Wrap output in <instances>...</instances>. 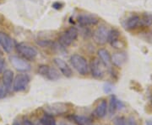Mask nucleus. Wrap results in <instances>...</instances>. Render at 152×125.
<instances>
[{
  "label": "nucleus",
  "instance_id": "obj_1",
  "mask_svg": "<svg viewBox=\"0 0 152 125\" xmlns=\"http://www.w3.org/2000/svg\"><path fill=\"white\" fill-rule=\"evenodd\" d=\"M71 65L80 75H86L89 72V65L86 59L80 55L75 54L70 57Z\"/></svg>",
  "mask_w": 152,
  "mask_h": 125
},
{
  "label": "nucleus",
  "instance_id": "obj_2",
  "mask_svg": "<svg viewBox=\"0 0 152 125\" xmlns=\"http://www.w3.org/2000/svg\"><path fill=\"white\" fill-rule=\"evenodd\" d=\"M79 36V31L75 27H70L63 32L58 37V43L64 46L68 47L73 43Z\"/></svg>",
  "mask_w": 152,
  "mask_h": 125
},
{
  "label": "nucleus",
  "instance_id": "obj_3",
  "mask_svg": "<svg viewBox=\"0 0 152 125\" xmlns=\"http://www.w3.org/2000/svg\"><path fill=\"white\" fill-rule=\"evenodd\" d=\"M17 52L25 60H34L37 56V50L33 46L26 43H20L16 46Z\"/></svg>",
  "mask_w": 152,
  "mask_h": 125
},
{
  "label": "nucleus",
  "instance_id": "obj_4",
  "mask_svg": "<svg viewBox=\"0 0 152 125\" xmlns=\"http://www.w3.org/2000/svg\"><path fill=\"white\" fill-rule=\"evenodd\" d=\"M30 76L28 74L21 73L18 74L15 78L14 79L13 82V89L15 92H23L27 88L28 85L30 83Z\"/></svg>",
  "mask_w": 152,
  "mask_h": 125
},
{
  "label": "nucleus",
  "instance_id": "obj_5",
  "mask_svg": "<svg viewBox=\"0 0 152 125\" xmlns=\"http://www.w3.org/2000/svg\"><path fill=\"white\" fill-rule=\"evenodd\" d=\"M38 72L40 75L45 76L51 81H56L59 79V72L57 71L56 69L50 67L48 65H42L39 66L38 68Z\"/></svg>",
  "mask_w": 152,
  "mask_h": 125
},
{
  "label": "nucleus",
  "instance_id": "obj_6",
  "mask_svg": "<svg viewBox=\"0 0 152 125\" xmlns=\"http://www.w3.org/2000/svg\"><path fill=\"white\" fill-rule=\"evenodd\" d=\"M45 111L47 114L53 116V115H62L68 112V107L64 103H53L46 106Z\"/></svg>",
  "mask_w": 152,
  "mask_h": 125
},
{
  "label": "nucleus",
  "instance_id": "obj_7",
  "mask_svg": "<svg viewBox=\"0 0 152 125\" xmlns=\"http://www.w3.org/2000/svg\"><path fill=\"white\" fill-rule=\"evenodd\" d=\"M0 47L6 53H10L15 47L13 39L4 32H0Z\"/></svg>",
  "mask_w": 152,
  "mask_h": 125
},
{
  "label": "nucleus",
  "instance_id": "obj_8",
  "mask_svg": "<svg viewBox=\"0 0 152 125\" xmlns=\"http://www.w3.org/2000/svg\"><path fill=\"white\" fill-rule=\"evenodd\" d=\"M107 34H108V30L107 28L104 26L97 28L93 34L94 41L99 45H103L107 42Z\"/></svg>",
  "mask_w": 152,
  "mask_h": 125
},
{
  "label": "nucleus",
  "instance_id": "obj_9",
  "mask_svg": "<svg viewBox=\"0 0 152 125\" xmlns=\"http://www.w3.org/2000/svg\"><path fill=\"white\" fill-rule=\"evenodd\" d=\"M11 64L19 71H28L31 70V65L24 58H20L15 55L10 57Z\"/></svg>",
  "mask_w": 152,
  "mask_h": 125
},
{
  "label": "nucleus",
  "instance_id": "obj_10",
  "mask_svg": "<svg viewBox=\"0 0 152 125\" xmlns=\"http://www.w3.org/2000/svg\"><path fill=\"white\" fill-rule=\"evenodd\" d=\"M77 20L79 22V24L82 26H92L97 24L99 19L98 18L92 15V14H83L79 15L77 18Z\"/></svg>",
  "mask_w": 152,
  "mask_h": 125
},
{
  "label": "nucleus",
  "instance_id": "obj_11",
  "mask_svg": "<svg viewBox=\"0 0 152 125\" xmlns=\"http://www.w3.org/2000/svg\"><path fill=\"white\" fill-rule=\"evenodd\" d=\"M102 61L98 59H94L91 63V75L95 78H102L104 76V70L102 67Z\"/></svg>",
  "mask_w": 152,
  "mask_h": 125
},
{
  "label": "nucleus",
  "instance_id": "obj_12",
  "mask_svg": "<svg viewBox=\"0 0 152 125\" xmlns=\"http://www.w3.org/2000/svg\"><path fill=\"white\" fill-rule=\"evenodd\" d=\"M53 61H54L55 65L58 66V68L59 69V71L64 76H67V77H70L72 76V74H73L72 70L69 67V65H68L64 60L59 59V58H55Z\"/></svg>",
  "mask_w": 152,
  "mask_h": 125
},
{
  "label": "nucleus",
  "instance_id": "obj_13",
  "mask_svg": "<svg viewBox=\"0 0 152 125\" xmlns=\"http://www.w3.org/2000/svg\"><path fill=\"white\" fill-rule=\"evenodd\" d=\"M14 82V72L11 70H5L3 72V84L4 87L10 90L12 87V84Z\"/></svg>",
  "mask_w": 152,
  "mask_h": 125
},
{
  "label": "nucleus",
  "instance_id": "obj_14",
  "mask_svg": "<svg viewBox=\"0 0 152 125\" xmlns=\"http://www.w3.org/2000/svg\"><path fill=\"white\" fill-rule=\"evenodd\" d=\"M99 59L101 60L102 63L106 66H109L112 62V56L106 49H99L97 51Z\"/></svg>",
  "mask_w": 152,
  "mask_h": 125
},
{
  "label": "nucleus",
  "instance_id": "obj_15",
  "mask_svg": "<svg viewBox=\"0 0 152 125\" xmlns=\"http://www.w3.org/2000/svg\"><path fill=\"white\" fill-rule=\"evenodd\" d=\"M120 33L117 29H111L108 31L107 34V42L110 43L111 45L114 47H117V44L119 43Z\"/></svg>",
  "mask_w": 152,
  "mask_h": 125
},
{
  "label": "nucleus",
  "instance_id": "obj_16",
  "mask_svg": "<svg viewBox=\"0 0 152 125\" xmlns=\"http://www.w3.org/2000/svg\"><path fill=\"white\" fill-rule=\"evenodd\" d=\"M127 60V55L124 52H118L115 53L112 56V62L113 63L114 65L116 66H122Z\"/></svg>",
  "mask_w": 152,
  "mask_h": 125
},
{
  "label": "nucleus",
  "instance_id": "obj_17",
  "mask_svg": "<svg viewBox=\"0 0 152 125\" xmlns=\"http://www.w3.org/2000/svg\"><path fill=\"white\" fill-rule=\"evenodd\" d=\"M124 107V104L121 101L118 100L115 96H112V97H111L110 106H109V112H110L111 115L113 114L117 109L123 108Z\"/></svg>",
  "mask_w": 152,
  "mask_h": 125
},
{
  "label": "nucleus",
  "instance_id": "obj_18",
  "mask_svg": "<svg viewBox=\"0 0 152 125\" xmlns=\"http://www.w3.org/2000/svg\"><path fill=\"white\" fill-rule=\"evenodd\" d=\"M140 24V17L139 15H132L126 21V28L128 29H134Z\"/></svg>",
  "mask_w": 152,
  "mask_h": 125
},
{
  "label": "nucleus",
  "instance_id": "obj_19",
  "mask_svg": "<svg viewBox=\"0 0 152 125\" xmlns=\"http://www.w3.org/2000/svg\"><path fill=\"white\" fill-rule=\"evenodd\" d=\"M107 102L105 100H102L96 106V110H95V114L96 115L98 118H103L107 114Z\"/></svg>",
  "mask_w": 152,
  "mask_h": 125
},
{
  "label": "nucleus",
  "instance_id": "obj_20",
  "mask_svg": "<svg viewBox=\"0 0 152 125\" xmlns=\"http://www.w3.org/2000/svg\"><path fill=\"white\" fill-rule=\"evenodd\" d=\"M40 123L42 125H57L56 121L53 118V116L49 114H46L43 116L40 120Z\"/></svg>",
  "mask_w": 152,
  "mask_h": 125
},
{
  "label": "nucleus",
  "instance_id": "obj_21",
  "mask_svg": "<svg viewBox=\"0 0 152 125\" xmlns=\"http://www.w3.org/2000/svg\"><path fill=\"white\" fill-rule=\"evenodd\" d=\"M73 119L78 125H89L90 122H91L90 119L86 117H85V116L75 115V116H73Z\"/></svg>",
  "mask_w": 152,
  "mask_h": 125
},
{
  "label": "nucleus",
  "instance_id": "obj_22",
  "mask_svg": "<svg viewBox=\"0 0 152 125\" xmlns=\"http://www.w3.org/2000/svg\"><path fill=\"white\" fill-rule=\"evenodd\" d=\"M140 24L144 26H150L152 24L151 14H145L142 18H140Z\"/></svg>",
  "mask_w": 152,
  "mask_h": 125
},
{
  "label": "nucleus",
  "instance_id": "obj_23",
  "mask_svg": "<svg viewBox=\"0 0 152 125\" xmlns=\"http://www.w3.org/2000/svg\"><path fill=\"white\" fill-rule=\"evenodd\" d=\"M114 125H128L127 121L124 117H117L113 119Z\"/></svg>",
  "mask_w": 152,
  "mask_h": 125
},
{
  "label": "nucleus",
  "instance_id": "obj_24",
  "mask_svg": "<svg viewBox=\"0 0 152 125\" xmlns=\"http://www.w3.org/2000/svg\"><path fill=\"white\" fill-rule=\"evenodd\" d=\"M8 89L4 87V84L0 85V98H4L7 95V93H8Z\"/></svg>",
  "mask_w": 152,
  "mask_h": 125
},
{
  "label": "nucleus",
  "instance_id": "obj_25",
  "mask_svg": "<svg viewBox=\"0 0 152 125\" xmlns=\"http://www.w3.org/2000/svg\"><path fill=\"white\" fill-rule=\"evenodd\" d=\"M4 69H5V60L2 56H0V73L4 72Z\"/></svg>",
  "mask_w": 152,
  "mask_h": 125
},
{
  "label": "nucleus",
  "instance_id": "obj_26",
  "mask_svg": "<svg viewBox=\"0 0 152 125\" xmlns=\"http://www.w3.org/2000/svg\"><path fill=\"white\" fill-rule=\"evenodd\" d=\"M112 90H113V86H112V85H110V84H106V85L104 86V92H105V93H111Z\"/></svg>",
  "mask_w": 152,
  "mask_h": 125
},
{
  "label": "nucleus",
  "instance_id": "obj_27",
  "mask_svg": "<svg viewBox=\"0 0 152 125\" xmlns=\"http://www.w3.org/2000/svg\"><path fill=\"white\" fill-rule=\"evenodd\" d=\"M53 7L56 9H62V7H63V4H61L59 2H57V3H54L53 4Z\"/></svg>",
  "mask_w": 152,
  "mask_h": 125
},
{
  "label": "nucleus",
  "instance_id": "obj_28",
  "mask_svg": "<svg viewBox=\"0 0 152 125\" xmlns=\"http://www.w3.org/2000/svg\"><path fill=\"white\" fill-rule=\"evenodd\" d=\"M127 124L128 125H137L136 124L135 120L133 118H129V120H128V122H127Z\"/></svg>",
  "mask_w": 152,
  "mask_h": 125
},
{
  "label": "nucleus",
  "instance_id": "obj_29",
  "mask_svg": "<svg viewBox=\"0 0 152 125\" xmlns=\"http://www.w3.org/2000/svg\"><path fill=\"white\" fill-rule=\"evenodd\" d=\"M23 125H34V124H33L32 123H31L30 120L25 119L24 121H23Z\"/></svg>",
  "mask_w": 152,
  "mask_h": 125
},
{
  "label": "nucleus",
  "instance_id": "obj_30",
  "mask_svg": "<svg viewBox=\"0 0 152 125\" xmlns=\"http://www.w3.org/2000/svg\"><path fill=\"white\" fill-rule=\"evenodd\" d=\"M59 125H72L69 123H66V122H62V123H60Z\"/></svg>",
  "mask_w": 152,
  "mask_h": 125
},
{
  "label": "nucleus",
  "instance_id": "obj_31",
  "mask_svg": "<svg viewBox=\"0 0 152 125\" xmlns=\"http://www.w3.org/2000/svg\"><path fill=\"white\" fill-rule=\"evenodd\" d=\"M146 125H152V120H147L146 123H145Z\"/></svg>",
  "mask_w": 152,
  "mask_h": 125
},
{
  "label": "nucleus",
  "instance_id": "obj_32",
  "mask_svg": "<svg viewBox=\"0 0 152 125\" xmlns=\"http://www.w3.org/2000/svg\"><path fill=\"white\" fill-rule=\"evenodd\" d=\"M13 125H20V124H14Z\"/></svg>",
  "mask_w": 152,
  "mask_h": 125
},
{
  "label": "nucleus",
  "instance_id": "obj_33",
  "mask_svg": "<svg viewBox=\"0 0 152 125\" xmlns=\"http://www.w3.org/2000/svg\"><path fill=\"white\" fill-rule=\"evenodd\" d=\"M151 103H152V96H151Z\"/></svg>",
  "mask_w": 152,
  "mask_h": 125
},
{
  "label": "nucleus",
  "instance_id": "obj_34",
  "mask_svg": "<svg viewBox=\"0 0 152 125\" xmlns=\"http://www.w3.org/2000/svg\"><path fill=\"white\" fill-rule=\"evenodd\" d=\"M0 19H1V18H0Z\"/></svg>",
  "mask_w": 152,
  "mask_h": 125
}]
</instances>
